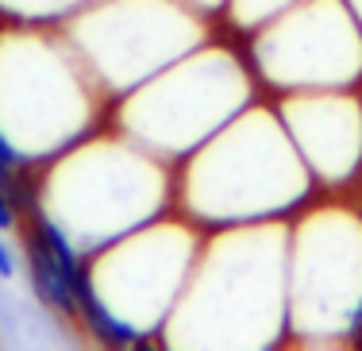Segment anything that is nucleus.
<instances>
[{"mask_svg":"<svg viewBox=\"0 0 362 351\" xmlns=\"http://www.w3.org/2000/svg\"><path fill=\"white\" fill-rule=\"evenodd\" d=\"M28 255H31V259H28V267H31V289H35L39 301H47L50 309H58V313H66V316L77 313V297H74L77 282L62 267H58V259L39 243L35 236H31V243H28Z\"/></svg>","mask_w":362,"mask_h":351,"instance_id":"1","label":"nucleus"},{"mask_svg":"<svg viewBox=\"0 0 362 351\" xmlns=\"http://www.w3.org/2000/svg\"><path fill=\"white\" fill-rule=\"evenodd\" d=\"M74 297H77V313L85 316V324H89V332L97 340H105V344L112 347H124V344H135V328H127L124 321H116L105 305H100V297L93 294V286H89V278H77V286H74Z\"/></svg>","mask_w":362,"mask_h":351,"instance_id":"2","label":"nucleus"},{"mask_svg":"<svg viewBox=\"0 0 362 351\" xmlns=\"http://www.w3.org/2000/svg\"><path fill=\"white\" fill-rule=\"evenodd\" d=\"M16 174H20V155H16L12 143L0 135V182H12Z\"/></svg>","mask_w":362,"mask_h":351,"instance_id":"3","label":"nucleus"},{"mask_svg":"<svg viewBox=\"0 0 362 351\" xmlns=\"http://www.w3.org/2000/svg\"><path fill=\"white\" fill-rule=\"evenodd\" d=\"M12 224H16V209H12V201H8V193H4V182H0V232H8Z\"/></svg>","mask_w":362,"mask_h":351,"instance_id":"4","label":"nucleus"},{"mask_svg":"<svg viewBox=\"0 0 362 351\" xmlns=\"http://www.w3.org/2000/svg\"><path fill=\"white\" fill-rule=\"evenodd\" d=\"M12 274H16V259L8 251V243L0 239V278H12Z\"/></svg>","mask_w":362,"mask_h":351,"instance_id":"5","label":"nucleus"}]
</instances>
